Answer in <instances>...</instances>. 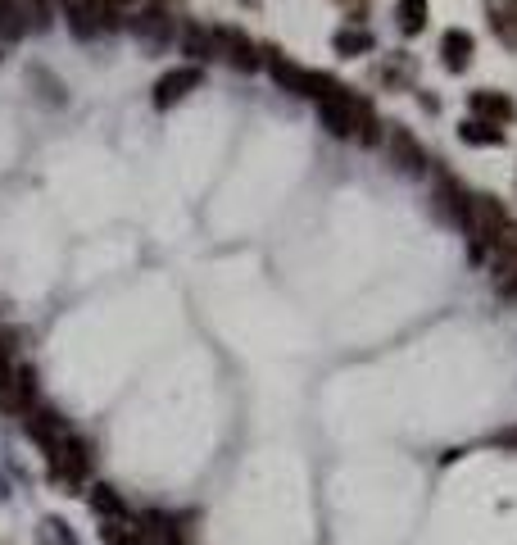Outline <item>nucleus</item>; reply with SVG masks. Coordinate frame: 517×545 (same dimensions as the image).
Segmentation results:
<instances>
[{"label":"nucleus","instance_id":"14","mask_svg":"<svg viewBox=\"0 0 517 545\" xmlns=\"http://www.w3.org/2000/svg\"><path fill=\"white\" fill-rule=\"evenodd\" d=\"M14 14L23 19L28 32H46L50 28V0H10Z\"/></svg>","mask_w":517,"mask_h":545},{"label":"nucleus","instance_id":"13","mask_svg":"<svg viewBox=\"0 0 517 545\" xmlns=\"http://www.w3.org/2000/svg\"><path fill=\"white\" fill-rule=\"evenodd\" d=\"M459 137L468 141V146H504V128H495V123H481V119H463L459 123Z\"/></svg>","mask_w":517,"mask_h":545},{"label":"nucleus","instance_id":"27","mask_svg":"<svg viewBox=\"0 0 517 545\" xmlns=\"http://www.w3.org/2000/svg\"><path fill=\"white\" fill-rule=\"evenodd\" d=\"M96 5H105V10H114V14H123L132 0H96Z\"/></svg>","mask_w":517,"mask_h":545},{"label":"nucleus","instance_id":"1","mask_svg":"<svg viewBox=\"0 0 517 545\" xmlns=\"http://www.w3.org/2000/svg\"><path fill=\"white\" fill-rule=\"evenodd\" d=\"M504 228H508V214H504V205H499L495 196H468L463 232H468V255L477 259V264L490 255V246L504 237Z\"/></svg>","mask_w":517,"mask_h":545},{"label":"nucleus","instance_id":"28","mask_svg":"<svg viewBox=\"0 0 517 545\" xmlns=\"http://www.w3.org/2000/svg\"><path fill=\"white\" fill-rule=\"evenodd\" d=\"M164 545H182V536H177V532H168V536H164Z\"/></svg>","mask_w":517,"mask_h":545},{"label":"nucleus","instance_id":"23","mask_svg":"<svg viewBox=\"0 0 517 545\" xmlns=\"http://www.w3.org/2000/svg\"><path fill=\"white\" fill-rule=\"evenodd\" d=\"M19 332H14V327H0V355H5V359H10V364H14V346H19Z\"/></svg>","mask_w":517,"mask_h":545},{"label":"nucleus","instance_id":"22","mask_svg":"<svg viewBox=\"0 0 517 545\" xmlns=\"http://www.w3.org/2000/svg\"><path fill=\"white\" fill-rule=\"evenodd\" d=\"M495 287H499V296H517V259L495 278Z\"/></svg>","mask_w":517,"mask_h":545},{"label":"nucleus","instance_id":"20","mask_svg":"<svg viewBox=\"0 0 517 545\" xmlns=\"http://www.w3.org/2000/svg\"><path fill=\"white\" fill-rule=\"evenodd\" d=\"M37 541H41V545H78L64 518H46V523L37 527Z\"/></svg>","mask_w":517,"mask_h":545},{"label":"nucleus","instance_id":"10","mask_svg":"<svg viewBox=\"0 0 517 545\" xmlns=\"http://www.w3.org/2000/svg\"><path fill=\"white\" fill-rule=\"evenodd\" d=\"M436 200H440V209H445L449 223H459V228H463V214H468V196H463L459 182L449 178V173H440V182H436Z\"/></svg>","mask_w":517,"mask_h":545},{"label":"nucleus","instance_id":"17","mask_svg":"<svg viewBox=\"0 0 517 545\" xmlns=\"http://www.w3.org/2000/svg\"><path fill=\"white\" fill-rule=\"evenodd\" d=\"M332 50L336 55H368L372 50V32H363V28H341L332 37Z\"/></svg>","mask_w":517,"mask_h":545},{"label":"nucleus","instance_id":"16","mask_svg":"<svg viewBox=\"0 0 517 545\" xmlns=\"http://www.w3.org/2000/svg\"><path fill=\"white\" fill-rule=\"evenodd\" d=\"M100 536H105V545H146V536H141V527H132L127 518H105V527H100Z\"/></svg>","mask_w":517,"mask_h":545},{"label":"nucleus","instance_id":"6","mask_svg":"<svg viewBox=\"0 0 517 545\" xmlns=\"http://www.w3.org/2000/svg\"><path fill=\"white\" fill-rule=\"evenodd\" d=\"M87 468H91V446L82 441V436L69 432L64 441H59L55 459H50V473L69 477V482H82V477H87Z\"/></svg>","mask_w":517,"mask_h":545},{"label":"nucleus","instance_id":"2","mask_svg":"<svg viewBox=\"0 0 517 545\" xmlns=\"http://www.w3.org/2000/svg\"><path fill=\"white\" fill-rule=\"evenodd\" d=\"M214 55L223 64H232L236 73H254L259 69V46H254L250 37H245L241 28H232V23H223V28H214Z\"/></svg>","mask_w":517,"mask_h":545},{"label":"nucleus","instance_id":"15","mask_svg":"<svg viewBox=\"0 0 517 545\" xmlns=\"http://www.w3.org/2000/svg\"><path fill=\"white\" fill-rule=\"evenodd\" d=\"M395 19H400L404 37L422 32V28H427V0H400V5H395Z\"/></svg>","mask_w":517,"mask_h":545},{"label":"nucleus","instance_id":"4","mask_svg":"<svg viewBox=\"0 0 517 545\" xmlns=\"http://www.w3.org/2000/svg\"><path fill=\"white\" fill-rule=\"evenodd\" d=\"M264 69L277 82V91H286V96H313V73L300 69L295 60H286L282 50H264Z\"/></svg>","mask_w":517,"mask_h":545},{"label":"nucleus","instance_id":"24","mask_svg":"<svg viewBox=\"0 0 517 545\" xmlns=\"http://www.w3.org/2000/svg\"><path fill=\"white\" fill-rule=\"evenodd\" d=\"M336 5H341V10L350 14L354 23H359V19H363V10H368V0H336Z\"/></svg>","mask_w":517,"mask_h":545},{"label":"nucleus","instance_id":"8","mask_svg":"<svg viewBox=\"0 0 517 545\" xmlns=\"http://www.w3.org/2000/svg\"><path fill=\"white\" fill-rule=\"evenodd\" d=\"M472 119L481 123H495V128H504V123L517 119V105L504 96V91H472Z\"/></svg>","mask_w":517,"mask_h":545},{"label":"nucleus","instance_id":"3","mask_svg":"<svg viewBox=\"0 0 517 545\" xmlns=\"http://www.w3.org/2000/svg\"><path fill=\"white\" fill-rule=\"evenodd\" d=\"M127 32H132L141 46L159 50L168 37H173V14H168L164 0H146V10H141L137 19H127Z\"/></svg>","mask_w":517,"mask_h":545},{"label":"nucleus","instance_id":"9","mask_svg":"<svg viewBox=\"0 0 517 545\" xmlns=\"http://www.w3.org/2000/svg\"><path fill=\"white\" fill-rule=\"evenodd\" d=\"M472 50H477V41H472V32L463 28H449L445 37H440V60H445L449 73H463L472 64Z\"/></svg>","mask_w":517,"mask_h":545},{"label":"nucleus","instance_id":"11","mask_svg":"<svg viewBox=\"0 0 517 545\" xmlns=\"http://www.w3.org/2000/svg\"><path fill=\"white\" fill-rule=\"evenodd\" d=\"M354 137H359V146H381V123L377 114H372V100L354 96Z\"/></svg>","mask_w":517,"mask_h":545},{"label":"nucleus","instance_id":"18","mask_svg":"<svg viewBox=\"0 0 517 545\" xmlns=\"http://www.w3.org/2000/svg\"><path fill=\"white\" fill-rule=\"evenodd\" d=\"M91 509H96L100 518H127V505L114 486H91Z\"/></svg>","mask_w":517,"mask_h":545},{"label":"nucleus","instance_id":"19","mask_svg":"<svg viewBox=\"0 0 517 545\" xmlns=\"http://www.w3.org/2000/svg\"><path fill=\"white\" fill-rule=\"evenodd\" d=\"M490 28H495V37L504 41L508 50H517V14L513 10H499V5H490Z\"/></svg>","mask_w":517,"mask_h":545},{"label":"nucleus","instance_id":"26","mask_svg":"<svg viewBox=\"0 0 517 545\" xmlns=\"http://www.w3.org/2000/svg\"><path fill=\"white\" fill-rule=\"evenodd\" d=\"M495 446H504V450H517V427H513V432H499V436H495Z\"/></svg>","mask_w":517,"mask_h":545},{"label":"nucleus","instance_id":"25","mask_svg":"<svg viewBox=\"0 0 517 545\" xmlns=\"http://www.w3.org/2000/svg\"><path fill=\"white\" fill-rule=\"evenodd\" d=\"M10 377H14V364L5 355H0V396H5V391H10Z\"/></svg>","mask_w":517,"mask_h":545},{"label":"nucleus","instance_id":"7","mask_svg":"<svg viewBox=\"0 0 517 545\" xmlns=\"http://www.w3.org/2000/svg\"><path fill=\"white\" fill-rule=\"evenodd\" d=\"M386 146H391V159L395 169L409 173V178H418L422 169H427V150L418 146V137H413L409 128H391V137H386Z\"/></svg>","mask_w":517,"mask_h":545},{"label":"nucleus","instance_id":"21","mask_svg":"<svg viewBox=\"0 0 517 545\" xmlns=\"http://www.w3.org/2000/svg\"><path fill=\"white\" fill-rule=\"evenodd\" d=\"M23 32H28V28H23V19H19V14H14V5H10V0H0V37H23Z\"/></svg>","mask_w":517,"mask_h":545},{"label":"nucleus","instance_id":"5","mask_svg":"<svg viewBox=\"0 0 517 545\" xmlns=\"http://www.w3.org/2000/svg\"><path fill=\"white\" fill-rule=\"evenodd\" d=\"M200 82H205V69H196V64L168 69L164 78L155 82V109H173L177 100H186L191 91H200Z\"/></svg>","mask_w":517,"mask_h":545},{"label":"nucleus","instance_id":"12","mask_svg":"<svg viewBox=\"0 0 517 545\" xmlns=\"http://www.w3.org/2000/svg\"><path fill=\"white\" fill-rule=\"evenodd\" d=\"M182 55H191V60H214V28L191 23V28L182 32Z\"/></svg>","mask_w":517,"mask_h":545}]
</instances>
